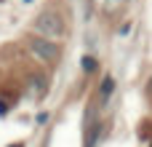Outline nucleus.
<instances>
[{
	"label": "nucleus",
	"mask_w": 152,
	"mask_h": 147,
	"mask_svg": "<svg viewBox=\"0 0 152 147\" xmlns=\"http://www.w3.org/2000/svg\"><path fill=\"white\" fill-rule=\"evenodd\" d=\"M83 70H86V72H91V70H96V62H94L91 56H86V59H83Z\"/></svg>",
	"instance_id": "4"
},
{
	"label": "nucleus",
	"mask_w": 152,
	"mask_h": 147,
	"mask_svg": "<svg viewBox=\"0 0 152 147\" xmlns=\"http://www.w3.org/2000/svg\"><path fill=\"white\" fill-rule=\"evenodd\" d=\"M112 91H115V78H112V75H104V80H102V86H99V104H104V102L112 96Z\"/></svg>",
	"instance_id": "3"
},
{
	"label": "nucleus",
	"mask_w": 152,
	"mask_h": 147,
	"mask_svg": "<svg viewBox=\"0 0 152 147\" xmlns=\"http://www.w3.org/2000/svg\"><path fill=\"white\" fill-rule=\"evenodd\" d=\"M27 46H29V51L35 54V59H40V62H45V64H53V62H59V46L53 43V40H45V37H40V35H29L27 37Z\"/></svg>",
	"instance_id": "2"
},
{
	"label": "nucleus",
	"mask_w": 152,
	"mask_h": 147,
	"mask_svg": "<svg viewBox=\"0 0 152 147\" xmlns=\"http://www.w3.org/2000/svg\"><path fill=\"white\" fill-rule=\"evenodd\" d=\"M147 96L152 99V78H150V83H147Z\"/></svg>",
	"instance_id": "5"
},
{
	"label": "nucleus",
	"mask_w": 152,
	"mask_h": 147,
	"mask_svg": "<svg viewBox=\"0 0 152 147\" xmlns=\"http://www.w3.org/2000/svg\"><path fill=\"white\" fill-rule=\"evenodd\" d=\"M24 3H32V0H24Z\"/></svg>",
	"instance_id": "6"
},
{
	"label": "nucleus",
	"mask_w": 152,
	"mask_h": 147,
	"mask_svg": "<svg viewBox=\"0 0 152 147\" xmlns=\"http://www.w3.org/2000/svg\"><path fill=\"white\" fill-rule=\"evenodd\" d=\"M35 29H37L40 37H45V40H56V37H64V35H67V32H64V19H61L59 11H43V13H37Z\"/></svg>",
	"instance_id": "1"
}]
</instances>
